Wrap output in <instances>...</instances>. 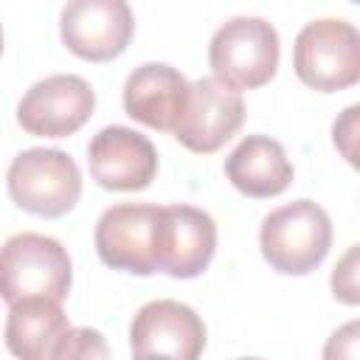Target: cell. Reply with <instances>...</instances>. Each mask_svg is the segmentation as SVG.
<instances>
[{
	"instance_id": "obj_1",
	"label": "cell",
	"mask_w": 360,
	"mask_h": 360,
	"mask_svg": "<svg viewBox=\"0 0 360 360\" xmlns=\"http://www.w3.org/2000/svg\"><path fill=\"white\" fill-rule=\"evenodd\" d=\"M70 284L73 264L59 239L22 231L0 245V298L6 304L28 298L62 301Z\"/></svg>"
},
{
	"instance_id": "obj_2",
	"label": "cell",
	"mask_w": 360,
	"mask_h": 360,
	"mask_svg": "<svg viewBox=\"0 0 360 360\" xmlns=\"http://www.w3.org/2000/svg\"><path fill=\"white\" fill-rule=\"evenodd\" d=\"M259 248L273 270L284 276H307L332 248V219L315 200L287 202L262 219Z\"/></svg>"
},
{
	"instance_id": "obj_3",
	"label": "cell",
	"mask_w": 360,
	"mask_h": 360,
	"mask_svg": "<svg viewBox=\"0 0 360 360\" xmlns=\"http://www.w3.org/2000/svg\"><path fill=\"white\" fill-rule=\"evenodd\" d=\"M278 31L264 17L225 20L208 45L214 79L231 90H253L267 84L278 70Z\"/></svg>"
},
{
	"instance_id": "obj_4",
	"label": "cell",
	"mask_w": 360,
	"mask_h": 360,
	"mask_svg": "<svg viewBox=\"0 0 360 360\" xmlns=\"http://www.w3.org/2000/svg\"><path fill=\"white\" fill-rule=\"evenodd\" d=\"M6 186L17 208L56 219L76 208L82 197V169L62 149L34 146L11 160Z\"/></svg>"
},
{
	"instance_id": "obj_5",
	"label": "cell",
	"mask_w": 360,
	"mask_h": 360,
	"mask_svg": "<svg viewBox=\"0 0 360 360\" xmlns=\"http://www.w3.org/2000/svg\"><path fill=\"white\" fill-rule=\"evenodd\" d=\"M295 76L321 93H338L360 79V34L346 20H312L292 45Z\"/></svg>"
},
{
	"instance_id": "obj_6",
	"label": "cell",
	"mask_w": 360,
	"mask_h": 360,
	"mask_svg": "<svg viewBox=\"0 0 360 360\" xmlns=\"http://www.w3.org/2000/svg\"><path fill=\"white\" fill-rule=\"evenodd\" d=\"M160 228L163 205L121 202L110 205L96 222V253L98 259L132 276L158 273L160 256Z\"/></svg>"
},
{
	"instance_id": "obj_7",
	"label": "cell",
	"mask_w": 360,
	"mask_h": 360,
	"mask_svg": "<svg viewBox=\"0 0 360 360\" xmlns=\"http://www.w3.org/2000/svg\"><path fill=\"white\" fill-rule=\"evenodd\" d=\"M93 110L96 93L87 79L76 73H53L22 93L17 104V124L28 135L68 138L87 124Z\"/></svg>"
},
{
	"instance_id": "obj_8",
	"label": "cell",
	"mask_w": 360,
	"mask_h": 360,
	"mask_svg": "<svg viewBox=\"0 0 360 360\" xmlns=\"http://www.w3.org/2000/svg\"><path fill=\"white\" fill-rule=\"evenodd\" d=\"M129 346L135 357L200 360L205 349V323L188 304L158 298L132 315Z\"/></svg>"
},
{
	"instance_id": "obj_9",
	"label": "cell",
	"mask_w": 360,
	"mask_h": 360,
	"mask_svg": "<svg viewBox=\"0 0 360 360\" xmlns=\"http://www.w3.org/2000/svg\"><path fill=\"white\" fill-rule=\"evenodd\" d=\"M135 31L124 0H70L59 14V34L70 53L87 62H107L127 51Z\"/></svg>"
},
{
	"instance_id": "obj_10",
	"label": "cell",
	"mask_w": 360,
	"mask_h": 360,
	"mask_svg": "<svg viewBox=\"0 0 360 360\" xmlns=\"http://www.w3.org/2000/svg\"><path fill=\"white\" fill-rule=\"evenodd\" d=\"M245 124L242 93L225 87L214 76L188 84V104L174 127V138L197 155H211L225 146Z\"/></svg>"
},
{
	"instance_id": "obj_11",
	"label": "cell",
	"mask_w": 360,
	"mask_h": 360,
	"mask_svg": "<svg viewBox=\"0 0 360 360\" xmlns=\"http://www.w3.org/2000/svg\"><path fill=\"white\" fill-rule=\"evenodd\" d=\"M90 177L107 191H141L158 174V149L138 129L112 124L87 146Z\"/></svg>"
},
{
	"instance_id": "obj_12",
	"label": "cell",
	"mask_w": 360,
	"mask_h": 360,
	"mask_svg": "<svg viewBox=\"0 0 360 360\" xmlns=\"http://www.w3.org/2000/svg\"><path fill=\"white\" fill-rule=\"evenodd\" d=\"M217 222L194 205H163L158 273L172 278H197L214 259Z\"/></svg>"
},
{
	"instance_id": "obj_13",
	"label": "cell",
	"mask_w": 360,
	"mask_h": 360,
	"mask_svg": "<svg viewBox=\"0 0 360 360\" xmlns=\"http://www.w3.org/2000/svg\"><path fill=\"white\" fill-rule=\"evenodd\" d=\"M186 104H188V82L177 68L166 62H146L135 68L124 82L127 115L152 129L174 132Z\"/></svg>"
},
{
	"instance_id": "obj_14",
	"label": "cell",
	"mask_w": 360,
	"mask_h": 360,
	"mask_svg": "<svg viewBox=\"0 0 360 360\" xmlns=\"http://www.w3.org/2000/svg\"><path fill=\"white\" fill-rule=\"evenodd\" d=\"M292 174L295 172L284 146L267 135L242 138L225 158V177L231 186L256 200L281 194L292 183Z\"/></svg>"
},
{
	"instance_id": "obj_15",
	"label": "cell",
	"mask_w": 360,
	"mask_h": 360,
	"mask_svg": "<svg viewBox=\"0 0 360 360\" xmlns=\"http://www.w3.org/2000/svg\"><path fill=\"white\" fill-rule=\"evenodd\" d=\"M68 329L70 323L59 301H17L6 318V346L17 360H51Z\"/></svg>"
},
{
	"instance_id": "obj_16",
	"label": "cell",
	"mask_w": 360,
	"mask_h": 360,
	"mask_svg": "<svg viewBox=\"0 0 360 360\" xmlns=\"http://www.w3.org/2000/svg\"><path fill=\"white\" fill-rule=\"evenodd\" d=\"M51 360H110V349L98 329L70 326L53 349Z\"/></svg>"
},
{
	"instance_id": "obj_17",
	"label": "cell",
	"mask_w": 360,
	"mask_h": 360,
	"mask_svg": "<svg viewBox=\"0 0 360 360\" xmlns=\"http://www.w3.org/2000/svg\"><path fill=\"white\" fill-rule=\"evenodd\" d=\"M332 292L338 301L354 307L360 301V292H357V245H352L343 259L335 264V273H332Z\"/></svg>"
},
{
	"instance_id": "obj_18",
	"label": "cell",
	"mask_w": 360,
	"mask_h": 360,
	"mask_svg": "<svg viewBox=\"0 0 360 360\" xmlns=\"http://www.w3.org/2000/svg\"><path fill=\"white\" fill-rule=\"evenodd\" d=\"M360 346V321H349L329 335L323 343V360H357Z\"/></svg>"
},
{
	"instance_id": "obj_19",
	"label": "cell",
	"mask_w": 360,
	"mask_h": 360,
	"mask_svg": "<svg viewBox=\"0 0 360 360\" xmlns=\"http://www.w3.org/2000/svg\"><path fill=\"white\" fill-rule=\"evenodd\" d=\"M357 112H360V107L357 104H352V107H346L343 110V115L335 121V127H332V141H335V146L343 152V158L354 166L357 163V158H354V135H357Z\"/></svg>"
},
{
	"instance_id": "obj_20",
	"label": "cell",
	"mask_w": 360,
	"mask_h": 360,
	"mask_svg": "<svg viewBox=\"0 0 360 360\" xmlns=\"http://www.w3.org/2000/svg\"><path fill=\"white\" fill-rule=\"evenodd\" d=\"M132 360H166V357H132Z\"/></svg>"
},
{
	"instance_id": "obj_21",
	"label": "cell",
	"mask_w": 360,
	"mask_h": 360,
	"mask_svg": "<svg viewBox=\"0 0 360 360\" xmlns=\"http://www.w3.org/2000/svg\"><path fill=\"white\" fill-rule=\"evenodd\" d=\"M0 53H3V28H0Z\"/></svg>"
},
{
	"instance_id": "obj_22",
	"label": "cell",
	"mask_w": 360,
	"mask_h": 360,
	"mask_svg": "<svg viewBox=\"0 0 360 360\" xmlns=\"http://www.w3.org/2000/svg\"><path fill=\"white\" fill-rule=\"evenodd\" d=\"M239 360H262V357H239Z\"/></svg>"
}]
</instances>
